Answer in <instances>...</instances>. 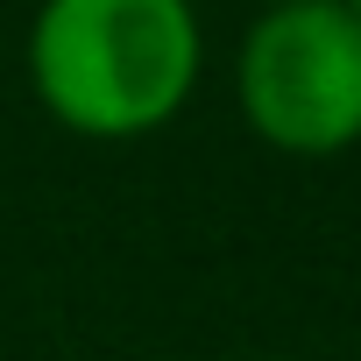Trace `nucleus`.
Segmentation results:
<instances>
[{"label":"nucleus","instance_id":"f257e3e1","mask_svg":"<svg viewBox=\"0 0 361 361\" xmlns=\"http://www.w3.org/2000/svg\"><path fill=\"white\" fill-rule=\"evenodd\" d=\"M29 92L85 142H142L192 106L206 22L192 0H43L29 22Z\"/></svg>","mask_w":361,"mask_h":361},{"label":"nucleus","instance_id":"f03ea898","mask_svg":"<svg viewBox=\"0 0 361 361\" xmlns=\"http://www.w3.org/2000/svg\"><path fill=\"white\" fill-rule=\"evenodd\" d=\"M241 128L298 163L361 149V22L347 0H276L234 50Z\"/></svg>","mask_w":361,"mask_h":361},{"label":"nucleus","instance_id":"7ed1b4c3","mask_svg":"<svg viewBox=\"0 0 361 361\" xmlns=\"http://www.w3.org/2000/svg\"><path fill=\"white\" fill-rule=\"evenodd\" d=\"M347 8H354V22H361V0H347Z\"/></svg>","mask_w":361,"mask_h":361},{"label":"nucleus","instance_id":"20e7f679","mask_svg":"<svg viewBox=\"0 0 361 361\" xmlns=\"http://www.w3.org/2000/svg\"><path fill=\"white\" fill-rule=\"evenodd\" d=\"M262 8H276V0H262Z\"/></svg>","mask_w":361,"mask_h":361}]
</instances>
